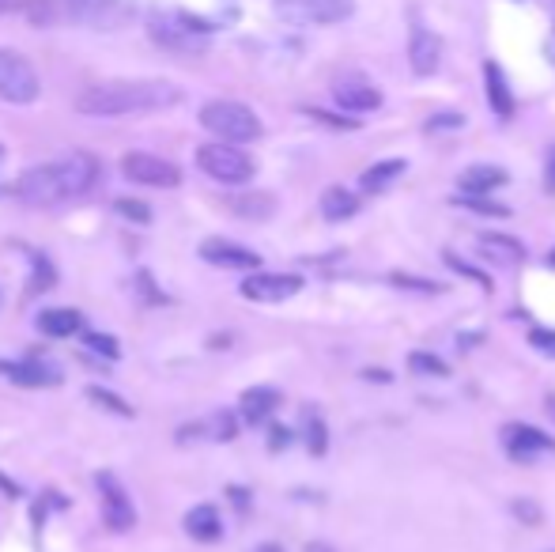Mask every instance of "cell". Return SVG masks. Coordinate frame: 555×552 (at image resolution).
I'll return each instance as SVG.
<instances>
[{"mask_svg": "<svg viewBox=\"0 0 555 552\" xmlns=\"http://www.w3.org/2000/svg\"><path fill=\"white\" fill-rule=\"evenodd\" d=\"M182 103V87L167 80H110L80 91L76 110L91 118H125V114H148Z\"/></svg>", "mask_w": 555, "mask_h": 552, "instance_id": "6da1fadb", "label": "cell"}, {"mask_svg": "<svg viewBox=\"0 0 555 552\" xmlns=\"http://www.w3.org/2000/svg\"><path fill=\"white\" fill-rule=\"evenodd\" d=\"M95 178H99V163L91 156H65L23 174L16 182V193L27 205H53V201H68V197L87 193L95 186Z\"/></svg>", "mask_w": 555, "mask_h": 552, "instance_id": "7a4b0ae2", "label": "cell"}, {"mask_svg": "<svg viewBox=\"0 0 555 552\" xmlns=\"http://www.w3.org/2000/svg\"><path fill=\"white\" fill-rule=\"evenodd\" d=\"M148 35L170 53H204L208 50V35H212V23H204L197 16H185V12H170V8H152L148 12Z\"/></svg>", "mask_w": 555, "mask_h": 552, "instance_id": "3957f363", "label": "cell"}, {"mask_svg": "<svg viewBox=\"0 0 555 552\" xmlns=\"http://www.w3.org/2000/svg\"><path fill=\"white\" fill-rule=\"evenodd\" d=\"M201 125L208 133H216L219 140L227 144H250L257 140L265 129H261V118L253 114L250 106L231 103V99H216V103L201 106Z\"/></svg>", "mask_w": 555, "mask_h": 552, "instance_id": "277c9868", "label": "cell"}, {"mask_svg": "<svg viewBox=\"0 0 555 552\" xmlns=\"http://www.w3.org/2000/svg\"><path fill=\"white\" fill-rule=\"evenodd\" d=\"M197 167H201L208 178H216L223 186H242L253 178V159L238 148V144H201L197 148Z\"/></svg>", "mask_w": 555, "mask_h": 552, "instance_id": "5b68a950", "label": "cell"}, {"mask_svg": "<svg viewBox=\"0 0 555 552\" xmlns=\"http://www.w3.org/2000/svg\"><path fill=\"white\" fill-rule=\"evenodd\" d=\"M355 12V0H276V16L291 27H329Z\"/></svg>", "mask_w": 555, "mask_h": 552, "instance_id": "8992f818", "label": "cell"}, {"mask_svg": "<svg viewBox=\"0 0 555 552\" xmlns=\"http://www.w3.org/2000/svg\"><path fill=\"white\" fill-rule=\"evenodd\" d=\"M72 23H84L95 31H118L136 16V0H65Z\"/></svg>", "mask_w": 555, "mask_h": 552, "instance_id": "52a82bcc", "label": "cell"}, {"mask_svg": "<svg viewBox=\"0 0 555 552\" xmlns=\"http://www.w3.org/2000/svg\"><path fill=\"white\" fill-rule=\"evenodd\" d=\"M38 72L34 65L16 50H0V99L4 103L27 106L38 99Z\"/></svg>", "mask_w": 555, "mask_h": 552, "instance_id": "ba28073f", "label": "cell"}, {"mask_svg": "<svg viewBox=\"0 0 555 552\" xmlns=\"http://www.w3.org/2000/svg\"><path fill=\"white\" fill-rule=\"evenodd\" d=\"M121 174L136 186H155V190H174L182 182V171L170 159L152 156V152H129L121 159Z\"/></svg>", "mask_w": 555, "mask_h": 552, "instance_id": "9c48e42d", "label": "cell"}, {"mask_svg": "<svg viewBox=\"0 0 555 552\" xmlns=\"http://www.w3.org/2000/svg\"><path fill=\"white\" fill-rule=\"evenodd\" d=\"M238 292L246 295L250 303H284L291 295L303 292V276L295 273H253L242 280Z\"/></svg>", "mask_w": 555, "mask_h": 552, "instance_id": "30bf717a", "label": "cell"}, {"mask_svg": "<svg viewBox=\"0 0 555 552\" xmlns=\"http://www.w3.org/2000/svg\"><path fill=\"white\" fill-rule=\"evenodd\" d=\"M503 447L514 462L529 466V462H537L540 454H555V439L552 435H544L540 428H533V424H506Z\"/></svg>", "mask_w": 555, "mask_h": 552, "instance_id": "8fae6325", "label": "cell"}, {"mask_svg": "<svg viewBox=\"0 0 555 552\" xmlns=\"http://www.w3.org/2000/svg\"><path fill=\"white\" fill-rule=\"evenodd\" d=\"M95 484H99V492H102V518H106V526L118 530V534L133 530L136 511H133V503H129V496H125V488H121L118 477H114V473H99Z\"/></svg>", "mask_w": 555, "mask_h": 552, "instance_id": "7c38bea8", "label": "cell"}, {"mask_svg": "<svg viewBox=\"0 0 555 552\" xmlns=\"http://www.w3.org/2000/svg\"><path fill=\"white\" fill-rule=\"evenodd\" d=\"M333 103L344 110V114H370L382 106V91L363 80V76H340L333 84Z\"/></svg>", "mask_w": 555, "mask_h": 552, "instance_id": "4fadbf2b", "label": "cell"}, {"mask_svg": "<svg viewBox=\"0 0 555 552\" xmlns=\"http://www.w3.org/2000/svg\"><path fill=\"white\" fill-rule=\"evenodd\" d=\"M197 254L219 269H257L261 265V254H253L250 246H238L231 239H204Z\"/></svg>", "mask_w": 555, "mask_h": 552, "instance_id": "5bb4252c", "label": "cell"}, {"mask_svg": "<svg viewBox=\"0 0 555 552\" xmlns=\"http://www.w3.org/2000/svg\"><path fill=\"white\" fill-rule=\"evenodd\" d=\"M408 65L416 76H431L442 65V38L431 35L427 27H416L412 31V42H408Z\"/></svg>", "mask_w": 555, "mask_h": 552, "instance_id": "9a60e30c", "label": "cell"}, {"mask_svg": "<svg viewBox=\"0 0 555 552\" xmlns=\"http://www.w3.org/2000/svg\"><path fill=\"white\" fill-rule=\"evenodd\" d=\"M182 526L193 541H204V545H212V541L223 537V518H219V511L212 507V503H197V507H189L185 518H182Z\"/></svg>", "mask_w": 555, "mask_h": 552, "instance_id": "2e32d148", "label": "cell"}, {"mask_svg": "<svg viewBox=\"0 0 555 552\" xmlns=\"http://www.w3.org/2000/svg\"><path fill=\"white\" fill-rule=\"evenodd\" d=\"M484 91H488V106L499 114L503 121L514 118V110H518V103H514V91H510V84H506V72L495 65V61H484Z\"/></svg>", "mask_w": 555, "mask_h": 552, "instance_id": "e0dca14e", "label": "cell"}, {"mask_svg": "<svg viewBox=\"0 0 555 552\" xmlns=\"http://www.w3.org/2000/svg\"><path fill=\"white\" fill-rule=\"evenodd\" d=\"M238 409H242L246 424H265L280 409V390H272V386H250L246 394L238 397Z\"/></svg>", "mask_w": 555, "mask_h": 552, "instance_id": "ac0fdd59", "label": "cell"}, {"mask_svg": "<svg viewBox=\"0 0 555 552\" xmlns=\"http://www.w3.org/2000/svg\"><path fill=\"white\" fill-rule=\"evenodd\" d=\"M476 246L484 250V258H495L499 265H518L525 261V242H518L514 235H503V231H484Z\"/></svg>", "mask_w": 555, "mask_h": 552, "instance_id": "d6986e66", "label": "cell"}, {"mask_svg": "<svg viewBox=\"0 0 555 552\" xmlns=\"http://www.w3.org/2000/svg\"><path fill=\"white\" fill-rule=\"evenodd\" d=\"M461 193H476V197H491V190L506 186V171L503 167H491V163H476L469 171L457 178Z\"/></svg>", "mask_w": 555, "mask_h": 552, "instance_id": "ffe728a7", "label": "cell"}, {"mask_svg": "<svg viewBox=\"0 0 555 552\" xmlns=\"http://www.w3.org/2000/svg\"><path fill=\"white\" fill-rule=\"evenodd\" d=\"M355 212H359V197H355L352 190L329 186V190L321 193V216H325L329 224H344V220H352Z\"/></svg>", "mask_w": 555, "mask_h": 552, "instance_id": "44dd1931", "label": "cell"}, {"mask_svg": "<svg viewBox=\"0 0 555 552\" xmlns=\"http://www.w3.org/2000/svg\"><path fill=\"white\" fill-rule=\"evenodd\" d=\"M404 171H408L404 159H382V163H370L367 171H363L359 186H363V193H386Z\"/></svg>", "mask_w": 555, "mask_h": 552, "instance_id": "7402d4cb", "label": "cell"}, {"mask_svg": "<svg viewBox=\"0 0 555 552\" xmlns=\"http://www.w3.org/2000/svg\"><path fill=\"white\" fill-rule=\"evenodd\" d=\"M38 329L46 337H72L84 329V314L72 311V307H57V311H42L38 314Z\"/></svg>", "mask_w": 555, "mask_h": 552, "instance_id": "603a6c76", "label": "cell"}, {"mask_svg": "<svg viewBox=\"0 0 555 552\" xmlns=\"http://www.w3.org/2000/svg\"><path fill=\"white\" fill-rule=\"evenodd\" d=\"M8 379L16 382V386H61V375H57V367H46V363H34V360L12 363Z\"/></svg>", "mask_w": 555, "mask_h": 552, "instance_id": "cb8c5ba5", "label": "cell"}, {"mask_svg": "<svg viewBox=\"0 0 555 552\" xmlns=\"http://www.w3.org/2000/svg\"><path fill=\"white\" fill-rule=\"evenodd\" d=\"M303 439H306V450L321 458L325 450H329V428H325V420H321L318 409H306L303 413Z\"/></svg>", "mask_w": 555, "mask_h": 552, "instance_id": "d4e9b609", "label": "cell"}, {"mask_svg": "<svg viewBox=\"0 0 555 552\" xmlns=\"http://www.w3.org/2000/svg\"><path fill=\"white\" fill-rule=\"evenodd\" d=\"M408 371L420 379H450V363L435 356V352H412L408 356Z\"/></svg>", "mask_w": 555, "mask_h": 552, "instance_id": "484cf974", "label": "cell"}, {"mask_svg": "<svg viewBox=\"0 0 555 552\" xmlns=\"http://www.w3.org/2000/svg\"><path fill=\"white\" fill-rule=\"evenodd\" d=\"M231 208H235L238 216L265 220V216H272V212H276V201H272L269 193H246V197H235V201H231Z\"/></svg>", "mask_w": 555, "mask_h": 552, "instance_id": "4316f807", "label": "cell"}, {"mask_svg": "<svg viewBox=\"0 0 555 552\" xmlns=\"http://www.w3.org/2000/svg\"><path fill=\"white\" fill-rule=\"evenodd\" d=\"M457 208H469V212H480V216H510V208L499 205V201H491V197H476V193H457L454 197Z\"/></svg>", "mask_w": 555, "mask_h": 552, "instance_id": "83f0119b", "label": "cell"}, {"mask_svg": "<svg viewBox=\"0 0 555 552\" xmlns=\"http://www.w3.org/2000/svg\"><path fill=\"white\" fill-rule=\"evenodd\" d=\"M34 261V276H31V288H27V295H42L53 288V280H57V269H53L50 261H46V254H31Z\"/></svg>", "mask_w": 555, "mask_h": 552, "instance_id": "f1b7e54d", "label": "cell"}, {"mask_svg": "<svg viewBox=\"0 0 555 552\" xmlns=\"http://www.w3.org/2000/svg\"><path fill=\"white\" fill-rule=\"evenodd\" d=\"M389 284H393V288H404V292H420V295L446 292V288L435 284V280H423V276H408V273H389Z\"/></svg>", "mask_w": 555, "mask_h": 552, "instance_id": "f546056e", "label": "cell"}, {"mask_svg": "<svg viewBox=\"0 0 555 552\" xmlns=\"http://www.w3.org/2000/svg\"><path fill=\"white\" fill-rule=\"evenodd\" d=\"M87 401H95V405H99V409H106V413L133 416V405H125V397L110 394V390H102V386H87Z\"/></svg>", "mask_w": 555, "mask_h": 552, "instance_id": "4dcf8cb0", "label": "cell"}, {"mask_svg": "<svg viewBox=\"0 0 555 552\" xmlns=\"http://www.w3.org/2000/svg\"><path fill=\"white\" fill-rule=\"evenodd\" d=\"M442 261H446V265H450L454 273L469 276V280H472V284H476V288H484V292H491V276L484 273V269H476V265H469V261H461V258H457V254H442Z\"/></svg>", "mask_w": 555, "mask_h": 552, "instance_id": "1f68e13d", "label": "cell"}, {"mask_svg": "<svg viewBox=\"0 0 555 552\" xmlns=\"http://www.w3.org/2000/svg\"><path fill=\"white\" fill-rule=\"evenodd\" d=\"M204 432H212V439H219V443H227V439H235V435H238V420H235V413H219V416H212V420L204 424Z\"/></svg>", "mask_w": 555, "mask_h": 552, "instance_id": "d6a6232c", "label": "cell"}, {"mask_svg": "<svg viewBox=\"0 0 555 552\" xmlns=\"http://www.w3.org/2000/svg\"><path fill=\"white\" fill-rule=\"evenodd\" d=\"M84 345L91 348V352H99V356H106V360H118L121 348L114 337H106V333H84Z\"/></svg>", "mask_w": 555, "mask_h": 552, "instance_id": "836d02e7", "label": "cell"}, {"mask_svg": "<svg viewBox=\"0 0 555 552\" xmlns=\"http://www.w3.org/2000/svg\"><path fill=\"white\" fill-rule=\"evenodd\" d=\"M27 16L38 23V27H46L57 19V0H27Z\"/></svg>", "mask_w": 555, "mask_h": 552, "instance_id": "e575fe53", "label": "cell"}, {"mask_svg": "<svg viewBox=\"0 0 555 552\" xmlns=\"http://www.w3.org/2000/svg\"><path fill=\"white\" fill-rule=\"evenodd\" d=\"M114 212H118V216H129L136 224H148V220H152V208L144 205V201H114Z\"/></svg>", "mask_w": 555, "mask_h": 552, "instance_id": "d590c367", "label": "cell"}, {"mask_svg": "<svg viewBox=\"0 0 555 552\" xmlns=\"http://www.w3.org/2000/svg\"><path fill=\"white\" fill-rule=\"evenodd\" d=\"M529 345L537 348L540 356H548V360H555V329L537 326L533 333H529Z\"/></svg>", "mask_w": 555, "mask_h": 552, "instance_id": "8d00e7d4", "label": "cell"}, {"mask_svg": "<svg viewBox=\"0 0 555 552\" xmlns=\"http://www.w3.org/2000/svg\"><path fill=\"white\" fill-rule=\"evenodd\" d=\"M465 125V114H435L427 118V133H442V129H461Z\"/></svg>", "mask_w": 555, "mask_h": 552, "instance_id": "74e56055", "label": "cell"}, {"mask_svg": "<svg viewBox=\"0 0 555 552\" xmlns=\"http://www.w3.org/2000/svg\"><path fill=\"white\" fill-rule=\"evenodd\" d=\"M306 118L321 121V125H333V129H359L355 118H337V114H325V110H306Z\"/></svg>", "mask_w": 555, "mask_h": 552, "instance_id": "f35d334b", "label": "cell"}, {"mask_svg": "<svg viewBox=\"0 0 555 552\" xmlns=\"http://www.w3.org/2000/svg\"><path fill=\"white\" fill-rule=\"evenodd\" d=\"M510 511H514V515L518 518H525V522H529V526H540V507L537 503H529V500H514V507H510Z\"/></svg>", "mask_w": 555, "mask_h": 552, "instance_id": "ab89813d", "label": "cell"}, {"mask_svg": "<svg viewBox=\"0 0 555 552\" xmlns=\"http://www.w3.org/2000/svg\"><path fill=\"white\" fill-rule=\"evenodd\" d=\"M544 190L555 193V148L548 152V167H544Z\"/></svg>", "mask_w": 555, "mask_h": 552, "instance_id": "60d3db41", "label": "cell"}, {"mask_svg": "<svg viewBox=\"0 0 555 552\" xmlns=\"http://www.w3.org/2000/svg\"><path fill=\"white\" fill-rule=\"evenodd\" d=\"M291 443V432L287 428H272V450H284Z\"/></svg>", "mask_w": 555, "mask_h": 552, "instance_id": "b9f144b4", "label": "cell"}, {"mask_svg": "<svg viewBox=\"0 0 555 552\" xmlns=\"http://www.w3.org/2000/svg\"><path fill=\"white\" fill-rule=\"evenodd\" d=\"M306 552H337V549H333V545H325V541H310Z\"/></svg>", "mask_w": 555, "mask_h": 552, "instance_id": "7bdbcfd3", "label": "cell"}, {"mask_svg": "<svg viewBox=\"0 0 555 552\" xmlns=\"http://www.w3.org/2000/svg\"><path fill=\"white\" fill-rule=\"evenodd\" d=\"M544 53H548V61H552V69H555V31H552V38H548V46H544Z\"/></svg>", "mask_w": 555, "mask_h": 552, "instance_id": "ee69618b", "label": "cell"}, {"mask_svg": "<svg viewBox=\"0 0 555 552\" xmlns=\"http://www.w3.org/2000/svg\"><path fill=\"white\" fill-rule=\"evenodd\" d=\"M253 552H284V549H280L276 541H265V545H257V549H253Z\"/></svg>", "mask_w": 555, "mask_h": 552, "instance_id": "f6af8a7d", "label": "cell"}, {"mask_svg": "<svg viewBox=\"0 0 555 552\" xmlns=\"http://www.w3.org/2000/svg\"><path fill=\"white\" fill-rule=\"evenodd\" d=\"M363 375H367V379H374V382H389L386 371H363Z\"/></svg>", "mask_w": 555, "mask_h": 552, "instance_id": "bcb514c9", "label": "cell"}, {"mask_svg": "<svg viewBox=\"0 0 555 552\" xmlns=\"http://www.w3.org/2000/svg\"><path fill=\"white\" fill-rule=\"evenodd\" d=\"M12 371V360H0V375H8Z\"/></svg>", "mask_w": 555, "mask_h": 552, "instance_id": "7dc6e473", "label": "cell"}, {"mask_svg": "<svg viewBox=\"0 0 555 552\" xmlns=\"http://www.w3.org/2000/svg\"><path fill=\"white\" fill-rule=\"evenodd\" d=\"M548 413H552V420H555V394L548 397Z\"/></svg>", "mask_w": 555, "mask_h": 552, "instance_id": "c3c4849f", "label": "cell"}, {"mask_svg": "<svg viewBox=\"0 0 555 552\" xmlns=\"http://www.w3.org/2000/svg\"><path fill=\"white\" fill-rule=\"evenodd\" d=\"M548 265H555V246H552V254H548Z\"/></svg>", "mask_w": 555, "mask_h": 552, "instance_id": "681fc988", "label": "cell"}, {"mask_svg": "<svg viewBox=\"0 0 555 552\" xmlns=\"http://www.w3.org/2000/svg\"><path fill=\"white\" fill-rule=\"evenodd\" d=\"M0 159H4V148H0Z\"/></svg>", "mask_w": 555, "mask_h": 552, "instance_id": "f907efd6", "label": "cell"}]
</instances>
